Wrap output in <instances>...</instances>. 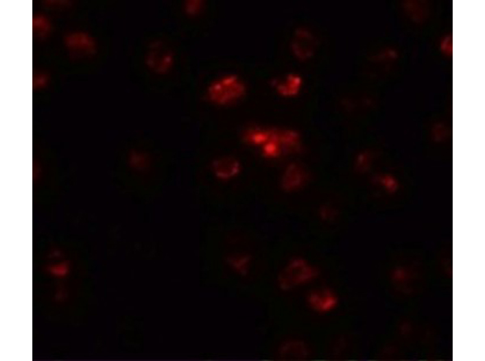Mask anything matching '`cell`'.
<instances>
[{"mask_svg": "<svg viewBox=\"0 0 485 361\" xmlns=\"http://www.w3.org/2000/svg\"><path fill=\"white\" fill-rule=\"evenodd\" d=\"M244 141L250 145L261 147L262 155L268 159H276L296 152L300 147V137L292 129L248 128L244 133Z\"/></svg>", "mask_w": 485, "mask_h": 361, "instance_id": "obj_1", "label": "cell"}, {"mask_svg": "<svg viewBox=\"0 0 485 361\" xmlns=\"http://www.w3.org/2000/svg\"><path fill=\"white\" fill-rule=\"evenodd\" d=\"M317 272L302 258L289 260L276 277V286L280 290L289 292L306 286L316 278Z\"/></svg>", "mask_w": 485, "mask_h": 361, "instance_id": "obj_2", "label": "cell"}, {"mask_svg": "<svg viewBox=\"0 0 485 361\" xmlns=\"http://www.w3.org/2000/svg\"><path fill=\"white\" fill-rule=\"evenodd\" d=\"M246 92L244 81L237 75L228 74L213 81L208 87L207 97L216 105H226L239 101Z\"/></svg>", "mask_w": 485, "mask_h": 361, "instance_id": "obj_3", "label": "cell"}, {"mask_svg": "<svg viewBox=\"0 0 485 361\" xmlns=\"http://www.w3.org/2000/svg\"><path fill=\"white\" fill-rule=\"evenodd\" d=\"M316 40L309 29L299 27L294 32L291 47L292 51L299 60H306L315 51Z\"/></svg>", "mask_w": 485, "mask_h": 361, "instance_id": "obj_4", "label": "cell"}, {"mask_svg": "<svg viewBox=\"0 0 485 361\" xmlns=\"http://www.w3.org/2000/svg\"><path fill=\"white\" fill-rule=\"evenodd\" d=\"M307 175L302 166L291 164L287 166L280 179V187L285 192H296L306 182Z\"/></svg>", "mask_w": 485, "mask_h": 361, "instance_id": "obj_5", "label": "cell"}, {"mask_svg": "<svg viewBox=\"0 0 485 361\" xmlns=\"http://www.w3.org/2000/svg\"><path fill=\"white\" fill-rule=\"evenodd\" d=\"M211 170L217 179L228 182L237 177L241 171V164L233 156H223L212 162Z\"/></svg>", "mask_w": 485, "mask_h": 361, "instance_id": "obj_6", "label": "cell"}, {"mask_svg": "<svg viewBox=\"0 0 485 361\" xmlns=\"http://www.w3.org/2000/svg\"><path fill=\"white\" fill-rule=\"evenodd\" d=\"M309 308L320 314L328 313L337 305V299L334 293L327 288L314 290L307 297Z\"/></svg>", "mask_w": 485, "mask_h": 361, "instance_id": "obj_7", "label": "cell"}, {"mask_svg": "<svg viewBox=\"0 0 485 361\" xmlns=\"http://www.w3.org/2000/svg\"><path fill=\"white\" fill-rule=\"evenodd\" d=\"M302 84L303 79L296 73L285 74L272 80V85L276 92L283 97L296 96L300 90Z\"/></svg>", "mask_w": 485, "mask_h": 361, "instance_id": "obj_8", "label": "cell"}, {"mask_svg": "<svg viewBox=\"0 0 485 361\" xmlns=\"http://www.w3.org/2000/svg\"><path fill=\"white\" fill-rule=\"evenodd\" d=\"M278 354L281 359L301 360L307 355V349L305 344L300 340L289 338L281 343Z\"/></svg>", "mask_w": 485, "mask_h": 361, "instance_id": "obj_9", "label": "cell"}, {"mask_svg": "<svg viewBox=\"0 0 485 361\" xmlns=\"http://www.w3.org/2000/svg\"><path fill=\"white\" fill-rule=\"evenodd\" d=\"M252 257L246 253L230 255L226 259V263L233 273L240 277H246L252 268Z\"/></svg>", "mask_w": 485, "mask_h": 361, "instance_id": "obj_10", "label": "cell"}, {"mask_svg": "<svg viewBox=\"0 0 485 361\" xmlns=\"http://www.w3.org/2000/svg\"><path fill=\"white\" fill-rule=\"evenodd\" d=\"M203 8L202 0H189L187 4V10L190 14H197Z\"/></svg>", "mask_w": 485, "mask_h": 361, "instance_id": "obj_11", "label": "cell"}]
</instances>
